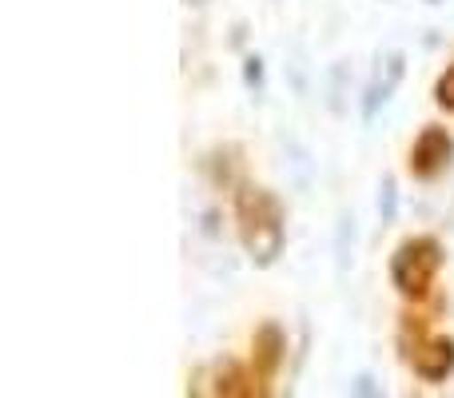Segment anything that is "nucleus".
I'll return each instance as SVG.
<instances>
[{
  "label": "nucleus",
  "mask_w": 454,
  "mask_h": 398,
  "mask_svg": "<svg viewBox=\"0 0 454 398\" xmlns=\"http://www.w3.org/2000/svg\"><path fill=\"white\" fill-rule=\"evenodd\" d=\"M235 215H239V231L247 251L259 263H271L283 247V211L271 191L263 188H243L235 199Z\"/></svg>",
  "instance_id": "obj_1"
},
{
  "label": "nucleus",
  "mask_w": 454,
  "mask_h": 398,
  "mask_svg": "<svg viewBox=\"0 0 454 398\" xmlns=\"http://www.w3.org/2000/svg\"><path fill=\"white\" fill-rule=\"evenodd\" d=\"M439 263H442V251L434 239H427V235L407 239L399 251H395V263H391L395 287H399L403 295L423 299L427 291H431L434 275H439Z\"/></svg>",
  "instance_id": "obj_2"
},
{
  "label": "nucleus",
  "mask_w": 454,
  "mask_h": 398,
  "mask_svg": "<svg viewBox=\"0 0 454 398\" xmlns=\"http://www.w3.org/2000/svg\"><path fill=\"white\" fill-rule=\"evenodd\" d=\"M450 152H454L450 136L442 132V128H427V132L415 140V148H411V176H419V180L442 176L450 164Z\"/></svg>",
  "instance_id": "obj_3"
},
{
  "label": "nucleus",
  "mask_w": 454,
  "mask_h": 398,
  "mask_svg": "<svg viewBox=\"0 0 454 398\" xmlns=\"http://www.w3.org/2000/svg\"><path fill=\"white\" fill-rule=\"evenodd\" d=\"M411 367H415L423 378L439 383V378H447L450 371H454V343H447V339H431V343H423L415 351Z\"/></svg>",
  "instance_id": "obj_4"
},
{
  "label": "nucleus",
  "mask_w": 454,
  "mask_h": 398,
  "mask_svg": "<svg viewBox=\"0 0 454 398\" xmlns=\"http://www.w3.org/2000/svg\"><path fill=\"white\" fill-rule=\"evenodd\" d=\"M434 100H439V108L454 112V64L439 76V84H434Z\"/></svg>",
  "instance_id": "obj_5"
}]
</instances>
